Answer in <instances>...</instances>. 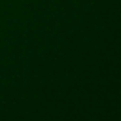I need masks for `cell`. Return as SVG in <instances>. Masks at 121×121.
I'll use <instances>...</instances> for the list:
<instances>
[]
</instances>
